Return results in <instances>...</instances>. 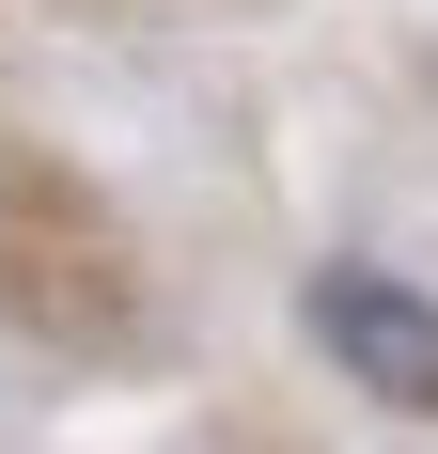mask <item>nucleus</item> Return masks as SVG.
<instances>
[{"instance_id":"f257e3e1","label":"nucleus","mask_w":438,"mask_h":454,"mask_svg":"<svg viewBox=\"0 0 438 454\" xmlns=\"http://www.w3.org/2000/svg\"><path fill=\"white\" fill-rule=\"evenodd\" d=\"M298 329L345 361V392L438 423V298H423V282H392V267H313V282H298Z\"/></svg>"}]
</instances>
